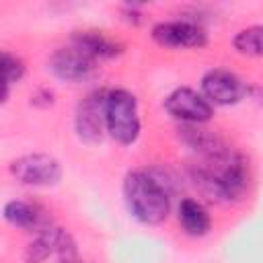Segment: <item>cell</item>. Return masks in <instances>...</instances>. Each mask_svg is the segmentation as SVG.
I'll return each instance as SVG.
<instances>
[{
	"label": "cell",
	"instance_id": "9c48e42d",
	"mask_svg": "<svg viewBox=\"0 0 263 263\" xmlns=\"http://www.w3.org/2000/svg\"><path fill=\"white\" fill-rule=\"evenodd\" d=\"M105 92L92 90L74 109V132L80 142L95 146L105 138Z\"/></svg>",
	"mask_w": 263,
	"mask_h": 263
},
{
	"label": "cell",
	"instance_id": "5bb4252c",
	"mask_svg": "<svg viewBox=\"0 0 263 263\" xmlns=\"http://www.w3.org/2000/svg\"><path fill=\"white\" fill-rule=\"evenodd\" d=\"M177 218H179V224L185 230V234L195 236V238L205 236L212 228V218H210L205 205L193 197L181 199V203L177 208Z\"/></svg>",
	"mask_w": 263,
	"mask_h": 263
},
{
	"label": "cell",
	"instance_id": "3957f363",
	"mask_svg": "<svg viewBox=\"0 0 263 263\" xmlns=\"http://www.w3.org/2000/svg\"><path fill=\"white\" fill-rule=\"evenodd\" d=\"M212 173L220 193V201H236L245 195L249 185V164L240 152H228L226 156L205 164Z\"/></svg>",
	"mask_w": 263,
	"mask_h": 263
},
{
	"label": "cell",
	"instance_id": "ffe728a7",
	"mask_svg": "<svg viewBox=\"0 0 263 263\" xmlns=\"http://www.w3.org/2000/svg\"><path fill=\"white\" fill-rule=\"evenodd\" d=\"M70 263H78V261H70Z\"/></svg>",
	"mask_w": 263,
	"mask_h": 263
},
{
	"label": "cell",
	"instance_id": "4fadbf2b",
	"mask_svg": "<svg viewBox=\"0 0 263 263\" xmlns=\"http://www.w3.org/2000/svg\"><path fill=\"white\" fill-rule=\"evenodd\" d=\"M72 47L88 55L92 62L113 60L123 53V45L101 31H76L72 35Z\"/></svg>",
	"mask_w": 263,
	"mask_h": 263
},
{
	"label": "cell",
	"instance_id": "ac0fdd59",
	"mask_svg": "<svg viewBox=\"0 0 263 263\" xmlns=\"http://www.w3.org/2000/svg\"><path fill=\"white\" fill-rule=\"evenodd\" d=\"M123 18L134 23V25L142 23V6L140 4H125L123 6Z\"/></svg>",
	"mask_w": 263,
	"mask_h": 263
},
{
	"label": "cell",
	"instance_id": "2e32d148",
	"mask_svg": "<svg viewBox=\"0 0 263 263\" xmlns=\"http://www.w3.org/2000/svg\"><path fill=\"white\" fill-rule=\"evenodd\" d=\"M23 76H25V64H23V60L18 55H14V53L0 51V80L6 82L8 86H12Z\"/></svg>",
	"mask_w": 263,
	"mask_h": 263
},
{
	"label": "cell",
	"instance_id": "9a60e30c",
	"mask_svg": "<svg viewBox=\"0 0 263 263\" xmlns=\"http://www.w3.org/2000/svg\"><path fill=\"white\" fill-rule=\"evenodd\" d=\"M261 33H263V27L261 25H251L247 29H240L234 35V39H232V47L240 55L259 58L263 53V49H261Z\"/></svg>",
	"mask_w": 263,
	"mask_h": 263
},
{
	"label": "cell",
	"instance_id": "7a4b0ae2",
	"mask_svg": "<svg viewBox=\"0 0 263 263\" xmlns=\"http://www.w3.org/2000/svg\"><path fill=\"white\" fill-rule=\"evenodd\" d=\"M105 132L121 146L138 142L142 132L138 99L125 88H111L105 92Z\"/></svg>",
	"mask_w": 263,
	"mask_h": 263
},
{
	"label": "cell",
	"instance_id": "ba28073f",
	"mask_svg": "<svg viewBox=\"0 0 263 263\" xmlns=\"http://www.w3.org/2000/svg\"><path fill=\"white\" fill-rule=\"evenodd\" d=\"M164 111L181 125H203L214 117V107L191 86H177L164 97Z\"/></svg>",
	"mask_w": 263,
	"mask_h": 263
},
{
	"label": "cell",
	"instance_id": "277c9868",
	"mask_svg": "<svg viewBox=\"0 0 263 263\" xmlns=\"http://www.w3.org/2000/svg\"><path fill=\"white\" fill-rule=\"evenodd\" d=\"M152 39L160 47L168 49H199L208 43V31L197 18H173L160 21L150 31Z\"/></svg>",
	"mask_w": 263,
	"mask_h": 263
},
{
	"label": "cell",
	"instance_id": "8fae6325",
	"mask_svg": "<svg viewBox=\"0 0 263 263\" xmlns=\"http://www.w3.org/2000/svg\"><path fill=\"white\" fill-rule=\"evenodd\" d=\"M2 218L10 226L21 228L25 232H35V234L51 226V218H49L47 210L41 208L39 203H31L25 199L6 201L2 208Z\"/></svg>",
	"mask_w": 263,
	"mask_h": 263
},
{
	"label": "cell",
	"instance_id": "52a82bcc",
	"mask_svg": "<svg viewBox=\"0 0 263 263\" xmlns=\"http://www.w3.org/2000/svg\"><path fill=\"white\" fill-rule=\"evenodd\" d=\"M201 95L212 107H232L249 97V84L230 70L214 68L201 76Z\"/></svg>",
	"mask_w": 263,
	"mask_h": 263
},
{
	"label": "cell",
	"instance_id": "7c38bea8",
	"mask_svg": "<svg viewBox=\"0 0 263 263\" xmlns=\"http://www.w3.org/2000/svg\"><path fill=\"white\" fill-rule=\"evenodd\" d=\"M179 138L189 150L203 156L208 162L218 160L230 152V148L218 134H214L201 125H179Z\"/></svg>",
	"mask_w": 263,
	"mask_h": 263
},
{
	"label": "cell",
	"instance_id": "30bf717a",
	"mask_svg": "<svg viewBox=\"0 0 263 263\" xmlns=\"http://www.w3.org/2000/svg\"><path fill=\"white\" fill-rule=\"evenodd\" d=\"M97 62L78 51L76 47H60L49 58V70L55 78L64 82H82L92 76Z\"/></svg>",
	"mask_w": 263,
	"mask_h": 263
},
{
	"label": "cell",
	"instance_id": "8992f818",
	"mask_svg": "<svg viewBox=\"0 0 263 263\" xmlns=\"http://www.w3.org/2000/svg\"><path fill=\"white\" fill-rule=\"evenodd\" d=\"M25 263H45L49 257H58L60 263L76 261V240L60 226H49L35 234L25 249Z\"/></svg>",
	"mask_w": 263,
	"mask_h": 263
},
{
	"label": "cell",
	"instance_id": "e0dca14e",
	"mask_svg": "<svg viewBox=\"0 0 263 263\" xmlns=\"http://www.w3.org/2000/svg\"><path fill=\"white\" fill-rule=\"evenodd\" d=\"M53 90H49V88H39L33 97H31V103L33 105H37V107H51L53 105Z\"/></svg>",
	"mask_w": 263,
	"mask_h": 263
},
{
	"label": "cell",
	"instance_id": "5b68a950",
	"mask_svg": "<svg viewBox=\"0 0 263 263\" xmlns=\"http://www.w3.org/2000/svg\"><path fill=\"white\" fill-rule=\"evenodd\" d=\"M10 175L27 187H53L62 179V164L45 152H31L10 162Z\"/></svg>",
	"mask_w": 263,
	"mask_h": 263
},
{
	"label": "cell",
	"instance_id": "d6986e66",
	"mask_svg": "<svg viewBox=\"0 0 263 263\" xmlns=\"http://www.w3.org/2000/svg\"><path fill=\"white\" fill-rule=\"evenodd\" d=\"M8 95H10V86L0 80V105H4L8 101Z\"/></svg>",
	"mask_w": 263,
	"mask_h": 263
},
{
	"label": "cell",
	"instance_id": "6da1fadb",
	"mask_svg": "<svg viewBox=\"0 0 263 263\" xmlns=\"http://www.w3.org/2000/svg\"><path fill=\"white\" fill-rule=\"evenodd\" d=\"M123 199L129 214L148 226H156L171 212V183L154 171H129L123 179Z\"/></svg>",
	"mask_w": 263,
	"mask_h": 263
}]
</instances>
